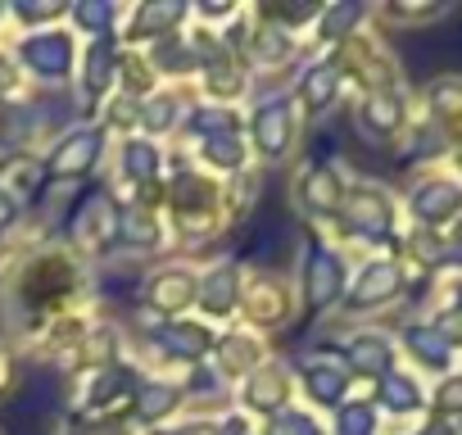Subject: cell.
Wrapping results in <instances>:
<instances>
[{
	"mask_svg": "<svg viewBox=\"0 0 462 435\" xmlns=\"http://www.w3.org/2000/svg\"><path fill=\"white\" fill-rule=\"evenodd\" d=\"M87 291H91L87 264H82L69 245L28 250V255L14 264V277H10V300L19 304V313H23V322H28V327H23L28 336H37L51 318L78 313Z\"/></svg>",
	"mask_w": 462,
	"mask_h": 435,
	"instance_id": "6da1fadb",
	"label": "cell"
},
{
	"mask_svg": "<svg viewBox=\"0 0 462 435\" xmlns=\"http://www.w3.org/2000/svg\"><path fill=\"white\" fill-rule=\"evenodd\" d=\"M163 223H168V241H177L186 250L222 236V227H226V190H222V181L199 172L186 154H168Z\"/></svg>",
	"mask_w": 462,
	"mask_h": 435,
	"instance_id": "7a4b0ae2",
	"label": "cell"
},
{
	"mask_svg": "<svg viewBox=\"0 0 462 435\" xmlns=\"http://www.w3.org/2000/svg\"><path fill=\"white\" fill-rule=\"evenodd\" d=\"M5 51L19 64L28 87H69L78 73L82 42L69 23H60V28H42V32H19Z\"/></svg>",
	"mask_w": 462,
	"mask_h": 435,
	"instance_id": "3957f363",
	"label": "cell"
},
{
	"mask_svg": "<svg viewBox=\"0 0 462 435\" xmlns=\"http://www.w3.org/2000/svg\"><path fill=\"white\" fill-rule=\"evenodd\" d=\"M118 213L123 199L114 186H91L73 208H69V223H64V245L87 264V259H109L118 255Z\"/></svg>",
	"mask_w": 462,
	"mask_h": 435,
	"instance_id": "277c9868",
	"label": "cell"
},
{
	"mask_svg": "<svg viewBox=\"0 0 462 435\" xmlns=\"http://www.w3.org/2000/svg\"><path fill=\"white\" fill-rule=\"evenodd\" d=\"M300 132H304V118H300L291 91H268L254 100V109H245V141H250V154L259 168L286 163L300 150Z\"/></svg>",
	"mask_w": 462,
	"mask_h": 435,
	"instance_id": "5b68a950",
	"label": "cell"
},
{
	"mask_svg": "<svg viewBox=\"0 0 462 435\" xmlns=\"http://www.w3.org/2000/svg\"><path fill=\"white\" fill-rule=\"evenodd\" d=\"M349 273L354 268H349L345 250L313 232L304 241V264H300V286H295L304 313H331V309H340L345 286H349Z\"/></svg>",
	"mask_w": 462,
	"mask_h": 435,
	"instance_id": "8992f818",
	"label": "cell"
},
{
	"mask_svg": "<svg viewBox=\"0 0 462 435\" xmlns=\"http://www.w3.org/2000/svg\"><path fill=\"white\" fill-rule=\"evenodd\" d=\"M109 150V132L100 123H73L64 132L51 136L42 163H46V181L51 186H78V181H91L100 159Z\"/></svg>",
	"mask_w": 462,
	"mask_h": 435,
	"instance_id": "52a82bcc",
	"label": "cell"
},
{
	"mask_svg": "<svg viewBox=\"0 0 462 435\" xmlns=\"http://www.w3.org/2000/svg\"><path fill=\"white\" fill-rule=\"evenodd\" d=\"M213 340H217V327H208L204 318H168V322H145V331H141V345L159 358L154 367H145V372H168V367H199V363H208V354H213Z\"/></svg>",
	"mask_w": 462,
	"mask_h": 435,
	"instance_id": "ba28073f",
	"label": "cell"
},
{
	"mask_svg": "<svg viewBox=\"0 0 462 435\" xmlns=\"http://www.w3.org/2000/svg\"><path fill=\"white\" fill-rule=\"evenodd\" d=\"M300 309V295L295 286L273 273V268H245V286H241V309H236V322L259 331V336H273L282 327H291Z\"/></svg>",
	"mask_w": 462,
	"mask_h": 435,
	"instance_id": "9c48e42d",
	"label": "cell"
},
{
	"mask_svg": "<svg viewBox=\"0 0 462 435\" xmlns=\"http://www.w3.org/2000/svg\"><path fill=\"white\" fill-rule=\"evenodd\" d=\"M394 223H399V204L385 186L376 181H349L345 190V208L336 218V227L349 236V241H363V245H385L394 236Z\"/></svg>",
	"mask_w": 462,
	"mask_h": 435,
	"instance_id": "30bf717a",
	"label": "cell"
},
{
	"mask_svg": "<svg viewBox=\"0 0 462 435\" xmlns=\"http://www.w3.org/2000/svg\"><path fill=\"white\" fill-rule=\"evenodd\" d=\"M136 385H141V367L132 358L105 372L78 376V412H87L91 421H132Z\"/></svg>",
	"mask_w": 462,
	"mask_h": 435,
	"instance_id": "8fae6325",
	"label": "cell"
},
{
	"mask_svg": "<svg viewBox=\"0 0 462 435\" xmlns=\"http://www.w3.org/2000/svg\"><path fill=\"white\" fill-rule=\"evenodd\" d=\"M345 190H349L345 172L336 163H327V159H313V163H304L295 172L291 204L300 208V218L309 227H327V223H336L340 208H345Z\"/></svg>",
	"mask_w": 462,
	"mask_h": 435,
	"instance_id": "7c38bea8",
	"label": "cell"
},
{
	"mask_svg": "<svg viewBox=\"0 0 462 435\" xmlns=\"http://www.w3.org/2000/svg\"><path fill=\"white\" fill-rule=\"evenodd\" d=\"M291 403H295V367L282 358H268L241 385H231V408L250 421H268L273 412H282Z\"/></svg>",
	"mask_w": 462,
	"mask_h": 435,
	"instance_id": "4fadbf2b",
	"label": "cell"
},
{
	"mask_svg": "<svg viewBox=\"0 0 462 435\" xmlns=\"http://www.w3.org/2000/svg\"><path fill=\"white\" fill-rule=\"evenodd\" d=\"M403 282H408L403 259H394V255H376V259H367V264H358V268L349 273V286H345L340 309L354 313V318H358V313L390 309V304L403 295Z\"/></svg>",
	"mask_w": 462,
	"mask_h": 435,
	"instance_id": "5bb4252c",
	"label": "cell"
},
{
	"mask_svg": "<svg viewBox=\"0 0 462 435\" xmlns=\"http://www.w3.org/2000/svg\"><path fill=\"white\" fill-rule=\"evenodd\" d=\"M195 291H199V268L195 264H163L141 282V313L150 322L190 318L195 313Z\"/></svg>",
	"mask_w": 462,
	"mask_h": 435,
	"instance_id": "9a60e30c",
	"label": "cell"
},
{
	"mask_svg": "<svg viewBox=\"0 0 462 435\" xmlns=\"http://www.w3.org/2000/svg\"><path fill=\"white\" fill-rule=\"evenodd\" d=\"M186 23H190V5H186V0H141V5L123 10L118 42L127 51H150V46L186 32Z\"/></svg>",
	"mask_w": 462,
	"mask_h": 435,
	"instance_id": "2e32d148",
	"label": "cell"
},
{
	"mask_svg": "<svg viewBox=\"0 0 462 435\" xmlns=\"http://www.w3.org/2000/svg\"><path fill=\"white\" fill-rule=\"evenodd\" d=\"M118 55H123L118 32L91 37V42H82V51H78V73H73V82H78V91H82L87 123H96L100 105L118 91Z\"/></svg>",
	"mask_w": 462,
	"mask_h": 435,
	"instance_id": "e0dca14e",
	"label": "cell"
},
{
	"mask_svg": "<svg viewBox=\"0 0 462 435\" xmlns=\"http://www.w3.org/2000/svg\"><path fill=\"white\" fill-rule=\"evenodd\" d=\"M295 394H304V408H313L322 417V412H336L340 403H349L354 376L336 354H309L295 367Z\"/></svg>",
	"mask_w": 462,
	"mask_h": 435,
	"instance_id": "ac0fdd59",
	"label": "cell"
},
{
	"mask_svg": "<svg viewBox=\"0 0 462 435\" xmlns=\"http://www.w3.org/2000/svg\"><path fill=\"white\" fill-rule=\"evenodd\" d=\"M241 286H245V264L241 259H217L199 268V291H195V318L208 327H231L241 309Z\"/></svg>",
	"mask_w": 462,
	"mask_h": 435,
	"instance_id": "d6986e66",
	"label": "cell"
},
{
	"mask_svg": "<svg viewBox=\"0 0 462 435\" xmlns=\"http://www.w3.org/2000/svg\"><path fill=\"white\" fill-rule=\"evenodd\" d=\"M273 358L268 349V336L231 322V327H217V340H213V354H208V367L222 385H241L254 367H263Z\"/></svg>",
	"mask_w": 462,
	"mask_h": 435,
	"instance_id": "ffe728a7",
	"label": "cell"
},
{
	"mask_svg": "<svg viewBox=\"0 0 462 435\" xmlns=\"http://www.w3.org/2000/svg\"><path fill=\"white\" fill-rule=\"evenodd\" d=\"M403 208L412 218V227H421V232H448L457 218H462V181L430 172V177H421L408 190Z\"/></svg>",
	"mask_w": 462,
	"mask_h": 435,
	"instance_id": "44dd1931",
	"label": "cell"
},
{
	"mask_svg": "<svg viewBox=\"0 0 462 435\" xmlns=\"http://www.w3.org/2000/svg\"><path fill=\"white\" fill-rule=\"evenodd\" d=\"M340 91H345V73H340L336 55L309 60V64L295 73V82H291V100H295L300 118H322V114L340 100Z\"/></svg>",
	"mask_w": 462,
	"mask_h": 435,
	"instance_id": "7402d4cb",
	"label": "cell"
},
{
	"mask_svg": "<svg viewBox=\"0 0 462 435\" xmlns=\"http://www.w3.org/2000/svg\"><path fill=\"white\" fill-rule=\"evenodd\" d=\"M408 118H412V114H408V96H403L399 87L367 91V96L354 105V127H358V136L372 141V145H385V141L403 136Z\"/></svg>",
	"mask_w": 462,
	"mask_h": 435,
	"instance_id": "603a6c76",
	"label": "cell"
},
{
	"mask_svg": "<svg viewBox=\"0 0 462 435\" xmlns=\"http://www.w3.org/2000/svg\"><path fill=\"white\" fill-rule=\"evenodd\" d=\"M186 412V390L172 372H141V385H136V403H132V421L136 426H150V430H163L172 426L177 417Z\"/></svg>",
	"mask_w": 462,
	"mask_h": 435,
	"instance_id": "cb8c5ba5",
	"label": "cell"
},
{
	"mask_svg": "<svg viewBox=\"0 0 462 435\" xmlns=\"http://www.w3.org/2000/svg\"><path fill=\"white\" fill-rule=\"evenodd\" d=\"M345 367H349V376L354 381H381V376H390L394 367H399V345H394V336H385V331H354V336H345V345H340V354H336Z\"/></svg>",
	"mask_w": 462,
	"mask_h": 435,
	"instance_id": "d4e9b609",
	"label": "cell"
},
{
	"mask_svg": "<svg viewBox=\"0 0 462 435\" xmlns=\"http://www.w3.org/2000/svg\"><path fill=\"white\" fill-rule=\"evenodd\" d=\"M199 172L217 177V181H231L254 168V154H250V141L245 132H217V136H204V141H190V154H186Z\"/></svg>",
	"mask_w": 462,
	"mask_h": 435,
	"instance_id": "484cf974",
	"label": "cell"
},
{
	"mask_svg": "<svg viewBox=\"0 0 462 435\" xmlns=\"http://www.w3.org/2000/svg\"><path fill=\"white\" fill-rule=\"evenodd\" d=\"M114 168H118L123 190H141V186L163 181V172H168V150H163L159 141L132 132V136H118V145H114Z\"/></svg>",
	"mask_w": 462,
	"mask_h": 435,
	"instance_id": "4316f807",
	"label": "cell"
},
{
	"mask_svg": "<svg viewBox=\"0 0 462 435\" xmlns=\"http://www.w3.org/2000/svg\"><path fill=\"white\" fill-rule=\"evenodd\" d=\"M300 51H304V42L295 32L259 19V10H254V32H250V46H245V69L250 73H282L300 60Z\"/></svg>",
	"mask_w": 462,
	"mask_h": 435,
	"instance_id": "83f0119b",
	"label": "cell"
},
{
	"mask_svg": "<svg viewBox=\"0 0 462 435\" xmlns=\"http://www.w3.org/2000/svg\"><path fill=\"white\" fill-rule=\"evenodd\" d=\"M114 363H127V340L114 322H91L87 336L73 345V354L64 358V367L73 376H91V372H105Z\"/></svg>",
	"mask_w": 462,
	"mask_h": 435,
	"instance_id": "f1b7e54d",
	"label": "cell"
},
{
	"mask_svg": "<svg viewBox=\"0 0 462 435\" xmlns=\"http://www.w3.org/2000/svg\"><path fill=\"white\" fill-rule=\"evenodd\" d=\"M195 100H199L195 87H159L154 96L141 100V136H150V141L163 145V136H177L181 132V123H186V114H190Z\"/></svg>",
	"mask_w": 462,
	"mask_h": 435,
	"instance_id": "f546056e",
	"label": "cell"
},
{
	"mask_svg": "<svg viewBox=\"0 0 462 435\" xmlns=\"http://www.w3.org/2000/svg\"><path fill=\"white\" fill-rule=\"evenodd\" d=\"M163 245H168V223H163V213L123 199V213H118V255L145 259V255H159Z\"/></svg>",
	"mask_w": 462,
	"mask_h": 435,
	"instance_id": "4dcf8cb0",
	"label": "cell"
},
{
	"mask_svg": "<svg viewBox=\"0 0 462 435\" xmlns=\"http://www.w3.org/2000/svg\"><path fill=\"white\" fill-rule=\"evenodd\" d=\"M46 163L37 150H5L0 154V190H5L19 208L32 204L42 190H46Z\"/></svg>",
	"mask_w": 462,
	"mask_h": 435,
	"instance_id": "1f68e13d",
	"label": "cell"
},
{
	"mask_svg": "<svg viewBox=\"0 0 462 435\" xmlns=\"http://www.w3.org/2000/svg\"><path fill=\"white\" fill-rule=\"evenodd\" d=\"M367 5H358V0H336V5H322L318 10V19H313V28H309V42L322 51H340L349 37H358L363 32V23H367Z\"/></svg>",
	"mask_w": 462,
	"mask_h": 435,
	"instance_id": "d6a6232c",
	"label": "cell"
},
{
	"mask_svg": "<svg viewBox=\"0 0 462 435\" xmlns=\"http://www.w3.org/2000/svg\"><path fill=\"white\" fill-rule=\"evenodd\" d=\"M186 28H190V23H186ZM145 60H150V69H154V78H159L163 87H195L199 60H195V46H190L186 32H177V37L150 46Z\"/></svg>",
	"mask_w": 462,
	"mask_h": 435,
	"instance_id": "836d02e7",
	"label": "cell"
},
{
	"mask_svg": "<svg viewBox=\"0 0 462 435\" xmlns=\"http://www.w3.org/2000/svg\"><path fill=\"white\" fill-rule=\"evenodd\" d=\"M394 345H399L421 372H435V376H448V372H453V349L439 340V331H435L430 322H408Z\"/></svg>",
	"mask_w": 462,
	"mask_h": 435,
	"instance_id": "e575fe53",
	"label": "cell"
},
{
	"mask_svg": "<svg viewBox=\"0 0 462 435\" xmlns=\"http://www.w3.org/2000/svg\"><path fill=\"white\" fill-rule=\"evenodd\" d=\"M372 403H376V412H385V417H417V412L426 408V390H421V381H417L412 372L394 367L390 376H381V381L372 385Z\"/></svg>",
	"mask_w": 462,
	"mask_h": 435,
	"instance_id": "d590c367",
	"label": "cell"
},
{
	"mask_svg": "<svg viewBox=\"0 0 462 435\" xmlns=\"http://www.w3.org/2000/svg\"><path fill=\"white\" fill-rule=\"evenodd\" d=\"M123 10L127 5H118V0H78V5H69V28L78 32V42L87 37H109V32H118V23H123Z\"/></svg>",
	"mask_w": 462,
	"mask_h": 435,
	"instance_id": "8d00e7d4",
	"label": "cell"
},
{
	"mask_svg": "<svg viewBox=\"0 0 462 435\" xmlns=\"http://www.w3.org/2000/svg\"><path fill=\"white\" fill-rule=\"evenodd\" d=\"M5 23H14L19 32L60 28V23H69V5L64 0H14V5H5Z\"/></svg>",
	"mask_w": 462,
	"mask_h": 435,
	"instance_id": "74e56055",
	"label": "cell"
},
{
	"mask_svg": "<svg viewBox=\"0 0 462 435\" xmlns=\"http://www.w3.org/2000/svg\"><path fill=\"white\" fill-rule=\"evenodd\" d=\"M159 87H163V82L154 78L145 51H127V46H123V55H118V91L132 96V100H145V96H154Z\"/></svg>",
	"mask_w": 462,
	"mask_h": 435,
	"instance_id": "f35d334b",
	"label": "cell"
},
{
	"mask_svg": "<svg viewBox=\"0 0 462 435\" xmlns=\"http://www.w3.org/2000/svg\"><path fill=\"white\" fill-rule=\"evenodd\" d=\"M376 430H381V412L372 399H349L327 421V435H376Z\"/></svg>",
	"mask_w": 462,
	"mask_h": 435,
	"instance_id": "ab89813d",
	"label": "cell"
},
{
	"mask_svg": "<svg viewBox=\"0 0 462 435\" xmlns=\"http://www.w3.org/2000/svg\"><path fill=\"white\" fill-rule=\"evenodd\" d=\"M259 435H327V421L295 399L291 408H282L268 421H259Z\"/></svg>",
	"mask_w": 462,
	"mask_h": 435,
	"instance_id": "60d3db41",
	"label": "cell"
},
{
	"mask_svg": "<svg viewBox=\"0 0 462 435\" xmlns=\"http://www.w3.org/2000/svg\"><path fill=\"white\" fill-rule=\"evenodd\" d=\"M426 109H430V118L435 123H444V127H453V123H462V78H435L430 87H426Z\"/></svg>",
	"mask_w": 462,
	"mask_h": 435,
	"instance_id": "b9f144b4",
	"label": "cell"
},
{
	"mask_svg": "<svg viewBox=\"0 0 462 435\" xmlns=\"http://www.w3.org/2000/svg\"><path fill=\"white\" fill-rule=\"evenodd\" d=\"M96 123L105 127V132H118V136H132V132H141V100H132V96H123V91H114L105 105H100V114H96Z\"/></svg>",
	"mask_w": 462,
	"mask_h": 435,
	"instance_id": "7bdbcfd3",
	"label": "cell"
},
{
	"mask_svg": "<svg viewBox=\"0 0 462 435\" xmlns=\"http://www.w3.org/2000/svg\"><path fill=\"white\" fill-rule=\"evenodd\" d=\"M408 250H412V259H417L421 268L448 264V241H444V232H421V227H412V232H408Z\"/></svg>",
	"mask_w": 462,
	"mask_h": 435,
	"instance_id": "ee69618b",
	"label": "cell"
},
{
	"mask_svg": "<svg viewBox=\"0 0 462 435\" xmlns=\"http://www.w3.org/2000/svg\"><path fill=\"white\" fill-rule=\"evenodd\" d=\"M426 403H430V408H435V417H444V421L462 417V372L439 376V385H435V394H430Z\"/></svg>",
	"mask_w": 462,
	"mask_h": 435,
	"instance_id": "f6af8a7d",
	"label": "cell"
},
{
	"mask_svg": "<svg viewBox=\"0 0 462 435\" xmlns=\"http://www.w3.org/2000/svg\"><path fill=\"white\" fill-rule=\"evenodd\" d=\"M32 87L23 82V73H19V64L10 60V51L0 46V109H10V105H23V96H28Z\"/></svg>",
	"mask_w": 462,
	"mask_h": 435,
	"instance_id": "bcb514c9",
	"label": "cell"
},
{
	"mask_svg": "<svg viewBox=\"0 0 462 435\" xmlns=\"http://www.w3.org/2000/svg\"><path fill=\"white\" fill-rule=\"evenodd\" d=\"M19 385H23V363H19V354H14L5 340H0V403L14 399Z\"/></svg>",
	"mask_w": 462,
	"mask_h": 435,
	"instance_id": "7dc6e473",
	"label": "cell"
},
{
	"mask_svg": "<svg viewBox=\"0 0 462 435\" xmlns=\"http://www.w3.org/2000/svg\"><path fill=\"white\" fill-rule=\"evenodd\" d=\"M381 14H385L390 23H412V28H417V23H435V19H444L448 10H444V5H385Z\"/></svg>",
	"mask_w": 462,
	"mask_h": 435,
	"instance_id": "c3c4849f",
	"label": "cell"
},
{
	"mask_svg": "<svg viewBox=\"0 0 462 435\" xmlns=\"http://www.w3.org/2000/svg\"><path fill=\"white\" fill-rule=\"evenodd\" d=\"M154 435H222L217 430V417H181V421H172V426H163V430H154Z\"/></svg>",
	"mask_w": 462,
	"mask_h": 435,
	"instance_id": "681fc988",
	"label": "cell"
},
{
	"mask_svg": "<svg viewBox=\"0 0 462 435\" xmlns=\"http://www.w3.org/2000/svg\"><path fill=\"white\" fill-rule=\"evenodd\" d=\"M19 223H23V208H19V204L5 195V190H0V241H5V236H10Z\"/></svg>",
	"mask_w": 462,
	"mask_h": 435,
	"instance_id": "f907efd6",
	"label": "cell"
},
{
	"mask_svg": "<svg viewBox=\"0 0 462 435\" xmlns=\"http://www.w3.org/2000/svg\"><path fill=\"white\" fill-rule=\"evenodd\" d=\"M73 435H136V426L132 421H87Z\"/></svg>",
	"mask_w": 462,
	"mask_h": 435,
	"instance_id": "816d5d0a",
	"label": "cell"
},
{
	"mask_svg": "<svg viewBox=\"0 0 462 435\" xmlns=\"http://www.w3.org/2000/svg\"><path fill=\"white\" fill-rule=\"evenodd\" d=\"M448 309H453V313L462 318V277H457V282L448 286Z\"/></svg>",
	"mask_w": 462,
	"mask_h": 435,
	"instance_id": "f5cc1de1",
	"label": "cell"
},
{
	"mask_svg": "<svg viewBox=\"0 0 462 435\" xmlns=\"http://www.w3.org/2000/svg\"><path fill=\"white\" fill-rule=\"evenodd\" d=\"M453 168H457V172H462V141H457V145H453Z\"/></svg>",
	"mask_w": 462,
	"mask_h": 435,
	"instance_id": "db71d44e",
	"label": "cell"
},
{
	"mask_svg": "<svg viewBox=\"0 0 462 435\" xmlns=\"http://www.w3.org/2000/svg\"><path fill=\"white\" fill-rule=\"evenodd\" d=\"M0 32H5V5H0Z\"/></svg>",
	"mask_w": 462,
	"mask_h": 435,
	"instance_id": "11a10c76",
	"label": "cell"
},
{
	"mask_svg": "<svg viewBox=\"0 0 462 435\" xmlns=\"http://www.w3.org/2000/svg\"><path fill=\"white\" fill-rule=\"evenodd\" d=\"M0 435H5V426H0Z\"/></svg>",
	"mask_w": 462,
	"mask_h": 435,
	"instance_id": "9f6ffc18",
	"label": "cell"
}]
</instances>
